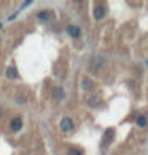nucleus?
I'll return each mask as SVG.
<instances>
[{
    "label": "nucleus",
    "instance_id": "obj_1",
    "mask_svg": "<svg viewBox=\"0 0 148 155\" xmlns=\"http://www.w3.org/2000/svg\"><path fill=\"white\" fill-rule=\"evenodd\" d=\"M59 128H61V131H64V133H69V131L73 130V120L69 118V117H64L59 123Z\"/></svg>",
    "mask_w": 148,
    "mask_h": 155
},
{
    "label": "nucleus",
    "instance_id": "obj_2",
    "mask_svg": "<svg viewBox=\"0 0 148 155\" xmlns=\"http://www.w3.org/2000/svg\"><path fill=\"white\" fill-rule=\"evenodd\" d=\"M93 15H94L96 19H102L107 15V8L104 7V5H96L94 10H93Z\"/></svg>",
    "mask_w": 148,
    "mask_h": 155
},
{
    "label": "nucleus",
    "instance_id": "obj_3",
    "mask_svg": "<svg viewBox=\"0 0 148 155\" xmlns=\"http://www.w3.org/2000/svg\"><path fill=\"white\" fill-rule=\"evenodd\" d=\"M37 18H38V21H42V22H48V21L53 19V13L48 11V10H45V11H40V13L37 15Z\"/></svg>",
    "mask_w": 148,
    "mask_h": 155
},
{
    "label": "nucleus",
    "instance_id": "obj_4",
    "mask_svg": "<svg viewBox=\"0 0 148 155\" xmlns=\"http://www.w3.org/2000/svg\"><path fill=\"white\" fill-rule=\"evenodd\" d=\"M53 97H54V99H64V97H65V91H64V88H62V87H54L53 88Z\"/></svg>",
    "mask_w": 148,
    "mask_h": 155
},
{
    "label": "nucleus",
    "instance_id": "obj_5",
    "mask_svg": "<svg viewBox=\"0 0 148 155\" xmlns=\"http://www.w3.org/2000/svg\"><path fill=\"white\" fill-rule=\"evenodd\" d=\"M21 128H22V120H21V118L16 117V118H13V120L10 122V130H11V131H19Z\"/></svg>",
    "mask_w": 148,
    "mask_h": 155
},
{
    "label": "nucleus",
    "instance_id": "obj_6",
    "mask_svg": "<svg viewBox=\"0 0 148 155\" xmlns=\"http://www.w3.org/2000/svg\"><path fill=\"white\" fill-rule=\"evenodd\" d=\"M67 34H69L70 37H73V38H77V37H80V34H81V31H80V27H77V26H67Z\"/></svg>",
    "mask_w": 148,
    "mask_h": 155
},
{
    "label": "nucleus",
    "instance_id": "obj_7",
    "mask_svg": "<svg viewBox=\"0 0 148 155\" xmlns=\"http://www.w3.org/2000/svg\"><path fill=\"white\" fill-rule=\"evenodd\" d=\"M102 64H104V58H100V56H96V58L91 61V69L97 71V69L102 67Z\"/></svg>",
    "mask_w": 148,
    "mask_h": 155
},
{
    "label": "nucleus",
    "instance_id": "obj_8",
    "mask_svg": "<svg viewBox=\"0 0 148 155\" xmlns=\"http://www.w3.org/2000/svg\"><path fill=\"white\" fill-rule=\"evenodd\" d=\"M135 125L139 126V128H145V126L148 125V120L145 115H139L137 118H135Z\"/></svg>",
    "mask_w": 148,
    "mask_h": 155
},
{
    "label": "nucleus",
    "instance_id": "obj_9",
    "mask_svg": "<svg viewBox=\"0 0 148 155\" xmlns=\"http://www.w3.org/2000/svg\"><path fill=\"white\" fill-rule=\"evenodd\" d=\"M93 87H94V85H93V82H91L89 78H83V80H81V88H83L84 91H89Z\"/></svg>",
    "mask_w": 148,
    "mask_h": 155
},
{
    "label": "nucleus",
    "instance_id": "obj_10",
    "mask_svg": "<svg viewBox=\"0 0 148 155\" xmlns=\"http://www.w3.org/2000/svg\"><path fill=\"white\" fill-rule=\"evenodd\" d=\"M7 77L8 78H18V71L14 67H7Z\"/></svg>",
    "mask_w": 148,
    "mask_h": 155
},
{
    "label": "nucleus",
    "instance_id": "obj_11",
    "mask_svg": "<svg viewBox=\"0 0 148 155\" xmlns=\"http://www.w3.org/2000/svg\"><path fill=\"white\" fill-rule=\"evenodd\" d=\"M88 104H89L91 107H97V106L100 104V97H97V96H91L89 99H88Z\"/></svg>",
    "mask_w": 148,
    "mask_h": 155
},
{
    "label": "nucleus",
    "instance_id": "obj_12",
    "mask_svg": "<svg viewBox=\"0 0 148 155\" xmlns=\"http://www.w3.org/2000/svg\"><path fill=\"white\" fill-rule=\"evenodd\" d=\"M67 155H83V153L80 152L78 149H69V152H67Z\"/></svg>",
    "mask_w": 148,
    "mask_h": 155
},
{
    "label": "nucleus",
    "instance_id": "obj_13",
    "mask_svg": "<svg viewBox=\"0 0 148 155\" xmlns=\"http://www.w3.org/2000/svg\"><path fill=\"white\" fill-rule=\"evenodd\" d=\"M0 117H2V107H0Z\"/></svg>",
    "mask_w": 148,
    "mask_h": 155
},
{
    "label": "nucleus",
    "instance_id": "obj_14",
    "mask_svg": "<svg viewBox=\"0 0 148 155\" xmlns=\"http://www.w3.org/2000/svg\"><path fill=\"white\" fill-rule=\"evenodd\" d=\"M0 29H2V24H0Z\"/></svg>",
    "mask_w": 148,
    "mask_h": 155
},
{
    "label": "nucleus",
    "instance_id": "obj_15",
    "mask_svg": "<svg viewBox=\"0 0 148 155\" xmlns=\"http://www.w3.org/2000/svg\"><path fill=\"white\" fill-rule=\"evenodd\" d=\"M0 42H2V37H0Z\"/></svg>",
    "mask_w": 148,
    "mask_h": 155
}]
</instances>
